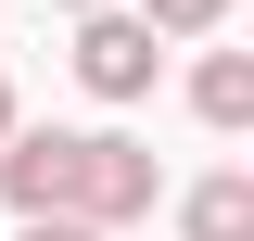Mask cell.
<instances>
[{
  "label": "cell",
  "mask_w": 254,
  "mask_h": 241,
  "mask_svg": "<svg viewBox=\"0 0 254 241\" xmlns=\"http://www.w3.org/2000/svg\"><path fill=\"white\" fill-rule=\"evenodd\" d=\"M64 216L102 229V241H115L127 216H153V152L115 140V127H76V190H64Z\"/></svg>",
  "instance_id": "6da1fadb"
},
{
  "label": "cell",
  "mask_w": 254,
  "mask_h": 241,
  "mask_svg": "<svg viewBox=\"0 0 254 241\" xmlns=\"http://www.w3.org/2000/svg\"><path fill=\"white\" fill-rule=\"evenodd\" d=\"M64 190H76V127H13V152H0V203L26 216H64Z\"/></svg>",
  "instance_id": "7a4b0ae2"
},
{
  "label": "cell",
  "mask_w": 254,
  "mask_h": 241,
  "mask_svg": "<svg viewBox=\"0 0 254 241\" xmlns=\"http://www.w3.org/2000/svg\"><path fill=\"white\" fill-rule=\"evenodd\" d=\"M153 26H140V13H89V26H76V76H89V89L102 102H140V89H153Z\"/></svg>",
  "instance_id": "3957f363"
},
{
  "label": "cell",
  "mask_w": 254,
  "mask_h": 241,
  "mask_svg": "<svg viewBox=\"0 0 254 241\" xmlns=\"http://www.w3.org/2000/svg\"><path fill=\"white\" fill-rule=\"evenodd\" d=\"M190 102H203V127H254V63H242V51H216L203 76H190Z\"/></svg>",
  "instance_id": "277c9868"
},
{
  "label": "cell",
  "mask_w": 254,
  "mask_h": 241,
  "mask_svg": "<svg viewBox=\"0 0 254 241\" xmlns=\"http://www.w3.org/2000/svg\"><path fill=\"white\" fill-rule=\"evenodd\" d=\"M190 241H254V178H203L190 190Z\"/></svg>",
  "instance_id": "5b68a950"
},
{
  "label": "cell",
  "mask_w": 254,
  "mask_h": 241,
  "mask_svg": "<svg viewBox=\"0 0 254 241\" xmlns=\"http://www.w3.org/2000/svg\"><path fill=\"white\" fill-rule=\"evenodd\" d=\"M216 13H229V0H140V26H165V38H203Z\"/></svg>",
  "instance_id": "8992f818"
},
{
  "label": "cell",
  "mask_w": 254,
  "mask_h": 241,
  "mask_svg": "<svg viewBox=\"0 0 254 241\" xmlns=\"http://www.w3.org/2000/svg\"><path fill=\"white\" fill-rule=\"evenodd\" d=\"M26 241H102V229H76V216H38V229H26Z\"/></svg>",
  "instance_id": "52a82bcc"
},
{
  "label": "cell",
  "mask_w": 254,
  "mask_h": 241,
  "mask_svg": "<svg viewBox=\"0 0 254 241\" xmlns=\"http://www.w3.org/2000/svg\"><path fill=\"white\" fill-rule=\"evenodd\" d=\"M0 140H13V89H0Z\"/></svg>",
  "instance_id": "ba28073f"
},
{
  "label": "cell",
  "mask_w": 254,
  "mask_h": 241,
  "mask_svg": "<svg viewBox=\"0 0 254 241\" xmlns=\"http://www.w3.org/2000/svg\"><path fill=\"white\" fill-rule=\"evenodd\" d=\"M64 13H102V0H64Z\"/></svg>",
  "instance_id": "9c48e42d"
}]
</instances>
